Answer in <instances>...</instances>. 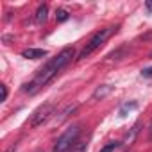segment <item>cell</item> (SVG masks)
<instances>
[{
  "mask_svg": "<svg viewBox=\"0 0 152 152\" xmlns=\"http://www.w3.org/2000/svg\"><path fill=\"white\" fill-rule=\"evenodd\" d=\"M38 152H39V150H38Z\"/></svg>",
  "mask_w": 152,
  "mask_h": 152,
  "instance_id": "17",
  "label": "cell"
},
{
  "mask_svg": "<svg viewBox=\"0 0 152 152\" xmlns=\"http://www.w3.org/2000/svg\"><path fill=\"white\" fill-rule=\"evenodd\" d=\"M56 18H57V22H66L68 20V11L66 9H57Z\"/></svg>",
  "mask_w": 152,
  "mask_h": 152,
  "instance_id": "10",
  "label": "cell"
},
{
  "mask_svg": "<svg viewBox=\"0 0 152 152\" xmlns=\"http://www.w3.org/2000/svg\"><path fill=\"white\" fill-rule=\"evenodd\" d=\"M150 57H152V50H150Z\"/></svg>",
  "mask_w": 152,
  "mask_h": 152,
  "instance_id": "16",
  "label": "cell"
},
{
  "mask_svg": "<svg viewBox=\"0 0 152 152\" xmlns=\"http://www.w3.org/2000/svg\"><path fill=\"white\" fill-rule=\"evenodd\" d=\"M79 132H81V127H79V125L68 127V129L57 138V141H56V145H54V152H66V150H70L75 143H77L75 140H77Z\"/></svg>",
  "mask_w": 152,
  "mask_h": 152,
  "instance_id": "3",
  "label": "cell"
},
{
  "mask_svg": "<svg viewBox=\"0 0 152 152\" xmlns=\"http://www.w3.org/2000/svg\"><path fill=\"white\" fill-rule=\"evenodd\" d=\"M22 56L25 59H39V57L47 56V50H43V48H27V50L22 52Z\"/></svg>",
  "mask_w": 152,
  "mask_h": 152,
  "instance_id": "5",
  "label": "cell"
},
{
  "mask_svg": "<svg viewBox=\"0 0 152 152\" xmlns=\"http://www.w3.org/2000/svg\"><path fill=\"white\" fill-rule=\"evenodd\" d=\"M115 31H116V29H113V27H106V29L97 31V32L90 38V41L86 43V47L81 50V54H79V57H77V59H86V57H90L97 48H100V47L107 41V38H109Z\"/></svg>",
  "mask_w": 152,
  "mask_h": 152,
  "instance_id": "2",
  "label": "cell"
},
{
  "mask_svg": "<svg viewBox=\"0 0 152 152\" xmlns=\"http://www.w3.org/2000/svg\"><path fill=\"white\" fill-rule=\"evenodd\" d=\"M47 15H48V6L47 4H41L38 7V11H36V22L38 23H43L47 20Z\"/></svg>",
  "mask_w": 152,
  "mask_h": 152,
  "instance_id": "7",
  "label": "cell"
},
{
  "mask_svg": "<svg viewBox=\"0 0 152 152\" xmlns=\"http://www.w3.org/2000/svg\"><path fill=\"white\" fill-rule=\"evenodd\" d=\"M141 75H143V77H152V68H145V70H141Z\"/></svg>",
  "mask_w": 152,
  "mask_h": 152,
  "instance_id": "12",
  "label": "cell"
},
{
  "mask_svg": "<svg viewBox=\"0 0 152 152\" xmlns=\"http://www.w3.org/2000/svg\"><path fill=\"white\" fill-rule=\"evenodd\" d=\"M118 147H120V143H109V145H106L104 148H100L99 152H115Z\"/></svg>",
  "mask_w": 152,
  "mask_h": 152,
  "instance_id": "11",
  "label": "cell"
},
{
  "mask_svg": "<svg viewBox=\"0 0 152 152\" xmlns=\"http://www.w3.org/2000/svg\"><path fill=\"white\" fill-rule=\"evenodd\" d=\"M147 9H148V11H152V2H147Z\"/></svg>",
  "mask_w": 152,
  "mask_h": 152,
  "instance_id": "14",
  "label": "cell"
},
{
  "mask_svg": "<svg viewBox=\"0 0 152 152\" xmlns=\"http://www.w3.org/2000/svg\"><path fill=\"white\" fill-rule=\"evenodd\" d=\"M150 136H152V125H150Z\"/></svg>",
  "mask_w": 152,
  "mask_h": 152,
  "instance_id": "15",
  "label": "cell"
},
{
  "mask_svg": "<svg viewBox=\"0 0 152 152\" xmlns=\"http://www.w3.org/2000/svg\"><path fill=\"white\" fill-rule=\"evenodd\" d=\"M0 88H2V102L7 99V88H6V84H0Z\"/></svg>",
  "mask_w": 152,
  "mask_h": 152,
  "instance_id": "13",
  "label": "cell"
},
{
  "mask_svg": "<svg viewBox=\"0 0 152 152\" xmlns=\"http://www.w3.org/2000/svg\"><path fill=\"white\" fill-rule=\"evenodd\" d=\"M86 141H77L72 148H70V152H86Z\"/></svg>",
  "mask_w": 152,
  "mask_h": 152,
  "instance_id": "9",
  "label": "cell"
},
{
  "mask_svg": "<svg viewBox=\"0 0 152 152\" xmlns=\"http://www.w3.org/2000/svg\"><path fill=\"white\" fill-rule=\"evenodd\" d=\"M52 115H54V104H52V102H47V104L39 106V107L32 113V116H31V120H29V125H31V127H39V125H43Z\"/></svg>",
  "mask_w": 152,
  "mask_h": 152,
  "instance_id": "4",
  "label": "cell"
},
{
  "mask_svg": "<svg viewBox=\"0 0 152 152\" xmlns=\"http://www.w3.org/2000/svg\"><path fill=\"white\" fill-rule=\"evenodd\" d=\"M72 57H73V48H70V47H66V48H63L56 57H52L38 73H36V77L31 81V83H27L25 86H23V91L25 93H29V95H34V93H38L43 86H47L56 75L72 61Z\"/></svg>",
  "mask_w": 152,
  "mask_h": 152,
  "instance_id": "1",
  "label": "cell"
},
{
  "mask_svg": "<svg viewBox=\"0 0 152 152\" xmlns=\"http://www.w3.org/2000/svg\"><path fill=\"white\" fill-rule=\"evenodd\" d=\"M111 90H113V88H111V86H107V84H106V86H100V88H97V90H95V93L91 95V100L104 99L107 93H111Z\"/></svg>",
  "mask_w": 152,
  "mask_h": 152,
  "instance_id": "6",
  "label": "cell"
},
{
  "mask_svg": "<svg viewBox=\"0 0 152 152\" xmlns=\"http://www.w3.org/2000/svg\"><path fill=\"white\" fill-rule=\"evenodd\" d=\"M136 107H138V104H136V102H131V104L127 102V104H124V106L120 107V116H125V113H127V111L136 109Z\"/></svg>",
  "mask_w": 152,
  "mask_h": 152,
  "instance_id": "8",
  "label": "cell"
}]
</instances>
